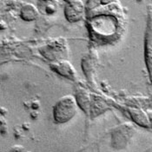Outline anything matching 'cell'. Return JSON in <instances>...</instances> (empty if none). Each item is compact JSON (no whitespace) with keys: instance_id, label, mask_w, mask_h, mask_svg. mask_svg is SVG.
<instances>
[{"instance_id":"cell-1","label":"cell","mask_w":152,"mask_h":152,"mask_svg":"<svg viewBox=\"0 0 152 152\" xmlns=\"http://www.w3.org/2000/svg\"><path fill=\"white\" fill-rule=\"evenodd\" d=\"M77 102L72 96H63L54 106L53 116L58 123H66L70 121L77 113Z\"/></svg>"},{"instance_id":"cell-2","label":"cell","mask_w":152,"mask_h":152,"mask_svg":"<svg viewBox=\"0 0 152 152\" xmlns=\"http://www.w3.org/2000/svg\"><path fill=\"white\" fill-rule=\"evenodd\" d=\"M66 18L70 22H77L84 15V5L82 0H70L64 9Z\"/></svg>"},{"instance_id":"cell-3","label":"cell","mask_w":152,"mask_h":152,"mask_svg":"<svg viewBox=\"0 0 152 152\" xmlns=\"http://www.w3.org/2000/svg\"><path fill=\"white\" fill-rule=\"evenodd\" d=\"M53 68L60 75L69 77L70 79L76 78V70L68 61H60L53 64Z\"/></svg>"},{"instance_id":"cell-4","label":"cell","mask_w":152,"mask_h":152,"mask_svg":"<svg viewBox=\"0 0 152 152\" xmlns=\"http://www.w3.org/2000/svg\"><path fill=\"white\" fill-rule=\"evenodd\" d=\"M38 16V11L33 4H28L21 9V17L26 21L35 20Z\"/></svg>"},{"instance_id":"cell-5","label":"cell","mask_w":152,"mask_h":152,"mask_svg":"<svg viewBox=\"0 0 152 152\" xmlns=\"http://www.w3.org/2000/svg\"><path fill=\"white\" fill-rule=\"evenodd\" d=\"M39 8L42 12L51 15L57 11L58 3L56 0H41L39 1Z\"/></svg>"},{"instance_id":"cell-6","label":"cell","mask_w":152,"mask_h":152,"mask_svg":"<svg viewBox=\"0 0 152 152\" xmlns=\"http://www.w3.org/2000/svg\"><path fill=\"white\" fill-rule=\"evenodd\" d=\"M131 115L133 117V119L141 124L142 126H148L149 125V117H147V115L140 110L137 109H134L131 110Z\"/></svg>"},{"instance_id":"cell-7","label":"cell","mask_w":152,"mask_h":152,"mask_svg":"<svg viewBox=\"0 0 152 152\" xmlns=\"http://www.w3.org/2000/svg\"><path fill=\"white\" fill-rule=\"evenodd\" d=\"M76 99H77V104H79V105L81 106L84 110H86L85 107L89 108L90 104H91V102H90V95H89V93L87 91H85V90L81 89L80 91L77 94Z\"/></svg>"},{"instance_id":"cell-8","label":"cell","mask_w":152,"mask_h":152,"mask_svg":"<svg viewBox=\"0 0 152 152\" xmlns=\"http://www.w3.org/2000/svg\"><path fill=\"white\" fill-rule=\"evenodd\" d=\"M64 1H66V2H69L70 0H64Z\"/></svg>"}]
</instances>
